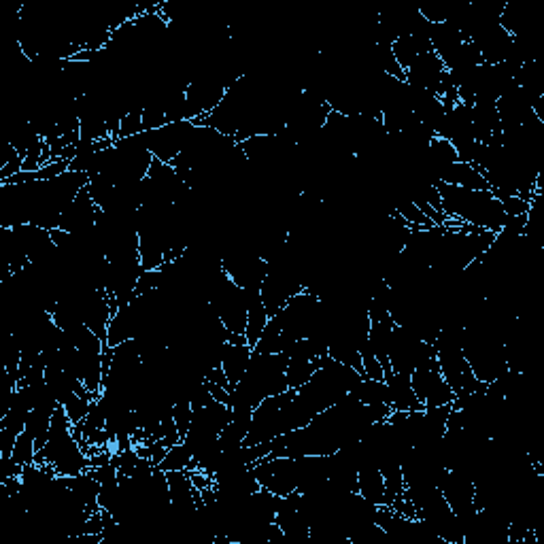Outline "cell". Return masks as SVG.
<instances>
[{"label": "cell", "instance_id": "cell-12", "mask_svg": "<svg viewBox=\"0 0 544 544\" xmlns=\"http://www.w3.org/2000/svg\"><path fill=\"white\" fill-rule=\"evenodd\" d=\"M385 383L389 389V406L391 411H400V413H415L423 411V404L419 402L413 383H411V374H402V372H387L385 374Z\"/></svg>", "mask_w": 544, "mask_h": 544}, {"label": "cell", "instance_id": "cell-7", "mask_svg": "<svg viewBox=\"0 0 544 544\" xmlns=\"http://www.w3.org/2000/svg\"><path fill=\"white\" fill-rule=\"evenodd\" d=\"M432 357H436V349L432 343H425V340L417 338L415 334L396 326L389 343L391 370L402 372V374H413L417 366L432 360Z\"/></svg>", "mask_w": 544, "mask_h": 544}, {"label": "cell", "instance_id": "cell-9", "mask_svg": "<svg viewBox=\"0 0 544 544\" xmlns=\"http://www.w3.org/2000/svg\"><path fill=\"white\" fill-rule=\"evenodd\" d=\"M411 383H413V389H415L419 402L425 408L451 406L455 400L453 389L449 387L445 377H442L436 357H432V360H428V362H423L421 366H417L413 370Z\"/></svg>", "mask_w": 544, "mask_h": 544}, {"label": "cell", "instance_id": "cell-8", "mask_svg": "<svg viewBox=\"0 0 544 544\" xmlns=\"http://www.w3.org/2000/svg\"><path fill=\"white\" fill-rule=\"evenodd\" d=\"M253 472L260 487L272 491L279 498H285L298 489L296 457H264L253 464Z\"/></svg>", "mask_w": 544, "mask_h": 544}, {"label": "cell", "instance_id": "cell-10", "mask_svg": "<svg viewBox=\"0 0 544 544\" xmlns=\"http://www.w3.org/2000/svg\"><path fill=\"white\" fill-rule=\"evenodd\" d=\"M447 79V68L442 64V60L434 54V51H428V54L417 56V60L404 71V81L413 88L428 92L440 98L442 94V85H445Z\"/></svg>", "mask_w": 544, "mask_h": 544}, {"label": "cell", "instance_id": "cell-4", "mask_svg": "<svg viewBox=\"0 0 544 544\" xmlns=\"http://www.w3.org/2000/svg\"><path fill=\"white\" fill-rule=\"evenodd\" d=\"M292 396L294 389H289L279 396H270L260 402V406L253 411L245 447L262 445V442L292 432V423H289V400H292Z\"/></svg>", "mask_w": 544, "mask_h": 544}, {"label": "cell", "instance_id": "cell-20", "mask_svg": "<svg viewBox=\"0 0 544 544\" xmlns=\"http://www.w3.org/2000/svg\"><path fill=\"white\" fill-rule=\"evenodd\" d=\"M11 457L22 468L34 464V459H37V445H34V440L26 432H22L20 436H17V442H15V449H13Z\"/></svg>", "mask_w": 544, "mask_h": 544}, {"label": "cell", "instance_id": "cell-5", "mask_svg": "<svg viewBox=\"0 0 544 544\" xmlns=\"http://www.w3.org/2000/svg\"><path fill=\"white\" fill-rule=\"evenodd\" d=\"M209 304L226 326L228 334H245L249 309L247 292L243 287H238L226 272L213 283L209 292Z\"/></svg>", "mask_w": 544, "mask_h": 544}, {"label": "cell", "instance_id": "cell-14", "mask_svg": "<svg viewBox=\"0 0 544 544\" xmlns=\"http://www.w3.org/2000/svg\"><path fill=\"white\" fill-rule=\"evenodd\" d=\"M357 489L360 496L377 506H387V489L385 479L379 470V466L372 459H364L360 472H357Z\"/></svg>", "mask_w": 544, "mask_h": 544}, {"label": "cell", "instance_id": "cell-3", "mask_svg": "<svg viewBox=\"0 0 544 544\" xmlns=\"http://www.w3.org/2000/svg\"><path fill=\"white\" fill-rule=\"evenodd\" d=\"M37 464H47L60 476H77L92 468V457L85 453L81 442L75 438L73 421L68 419L62 406L56 408L51 417L49 434L43 449L37 451Z\"/></svg>", "mask_w": 544, "mask_h": 544}, {"label": "cell", "instance_id": "cell-19", "mask_svg": "<svg viewBox=\"0 0 544 544\" xmlns=\"http://www.w3.org/2000/svg\"><path fill=\"white\" fill-rule=\"evenodd\" d=\"M160 468L164 472H173V470H192L194 464H192V453L187 451V447L183 445V442H179V445L170 447L166 457L162 459Z\"/></svg>", "mask_w": 544, "mask_h": 544}, {"label": "cell", "instance_id": "cell-2", "mask_svg": "<svg viewBox=\"0 0 544 544\" xmlns=\"http://www.w3.org/2000/svg\"><path fill=\"white\" fill-rule=\"evenodd\" d=\"M436 190L440 196L442 213L451 219H457L459 224H468L491 232H500L504 228L508 215L502 202L489 190H466V187L442 181L436 183Z\"/></svg>", "mask_w": 544, "mask_h": 544}, {"label": "cell", "instance_id": "cell-11", "mask_svg": "<svg viewBox=\"0 0 544 544\" xmlns=\"http://www.w3.org/2000/svg\"><path fill=\"white\" fill-rule=\"evenodd\" d=\"M100 209L96 207V202L90 196L88 185L83 187V190L77 194V198L68 204L66 211L60 217V230L71 232V234H79V232H88L96 226Z\"/></svg>", "mask_w": 544, "mask_h": 544}, {"label": "cell", "instance_id": "cell-16", "mask_svg": "<svg viewBox=\"0 0 544 544\" xmlns=\"http://www.w3.org/2000/svg\"><path fill=\"white\" fill-rule=\"evenodd\" d=\"M440 181L466 187V190H489V185H487L485 177L481 175V170L468 162H455L449 168H445V173H442Z\"/></svg>", "mask_w": 544, "mask_h": 544}, {"label": "cell", "instance_id": "cell-15", "mask_svg": "<svg viewBox=\"0 0 544 544\" xmlns=\"http://www.w3.org/2000/svg\"><path fill=\"white\" fill-rule=\"evenodd\" d=\"M253 347L249 343H226L224 353H221V370H224L230 387H234L243 379V374L251 362Z\"/></svg>", "mask_w": 544, "mask_h": 544}, {"label": "cell", "instance_id": "cell-6", "mask_svg": "<svg viewBox=\"0 0 544 544\" xmlns=\"http://www.w3.org/2000/svg\"><path fill=\"white\" fill-rule=\"evenodd\" d=\"M194 132L196 124L192 119H185V122H175L156 130H147L143 132V139L153 158L164 164H173L179 153L185 149V145L190 143Z\"/></svg>", "mask_w": 544, "mask_h": 544}, {"label": "cell", "instance_id": "cell-13", "mask_svg": "<svg viewBox=\"0 0 544 544\" xmlns=\"http://www.w3.org/2000/svg\"><path fill=\"white\" fill-rule=\"evenodd\" d=\"M430 43H432V51L442 60V64H447L457 51L466 43L462 30H459L453 22H440V24H432V32H430Z\"/></svg>", "mask_w": 544, "mask_h": 544}, {"label": "cell", "instance_id": "cell-17", "mask_svg": "<svg viewBox=\"0 0 544 544\" xmlns=\"http://www.w3.org/2000/svg\"><path fill=\"white\" fill-rule=\"evenodd\" d=\"M328 357V355H326ZM321 360H306V357H287V385L289 389H298L309 383Z\"/></svg>", "mask_w": 544, "mask_h": 544}, {"label": "cell", "instance_id": "cell-18", "mask_svg": "<svg viewBox=\"0 0 544 544\" xmlns=\"http://www.w3.org/2000/svg\"><path fill=\"white\" fill-rule=\"evenodd\" d=\"M353 396L362 404H387L389 406V389L385 381L362 379L360 385L353 389Z\"/></svg>", "mask_w": 544, "mask_h": 544}, {"label": "cell", "instance_id": "cell-1", "mask_svg": "<svg viewBox=\"0 0 544 544\" xmlns=\"http://www.w3.org/2000/svg\"><path fill=\"white\" fill-rule=\"evenodd\" d=\"M88 183L90 177L75 170L43 181L0 183V228L22 224L58 228L62 213Z\"/></svg>", "mask_w": 544, "mask_h": 544}]
</instances>
